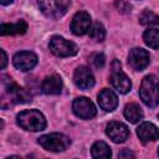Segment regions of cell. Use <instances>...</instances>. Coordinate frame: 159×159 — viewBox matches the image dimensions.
Here are the masks:
<instances>
[{
  "mask_svg": "<svg viewBox=\"0 0 159 159\" xmlns=\"http://www.w3.org/2000/svg\"><path fill=\"white\" fill-rule=\"evenodd\" d=\"M16 123L25 130L40 132L46 128V119L37 109H25L16 116Z\"/></svg>",
  "mask_w": 159,
  "mask_h": 159,
  "instance_id": "obj_1",
  "label": "cell"
},
{
  "mask_svg": "<svg viewBox=\"0 0 159 159\" xmlns=\"http://www.w3.org/2000/svg\"><path fill=\"white\" fill-rule=\"evenodd\" d=\"M139 96L143 103L150 108L159 104V81L154 75H148L143 78L139 88Z\"/></svg>",
  "mask_w": 159,
  "mask_h": 159,
  "instance_id": "obj_2",
  "label": "cell"
},
{
  "mask_svg": "<svg viewBox=\"0 0 159 159\" xmlns=\"http://www.w3.org/2000/svg\"><path fill=\"white\" fill-rule=\"evenodd\" d=\"M37 142L43 149L53 153L65 152L71 145V139L62 133H50L41 135Z\"/></svg>",
  "mask_w": 159,
  "mask_h": 159,
  "instance_id": "obj_3",
  "label": "cell"
},
{
  "mask_svg": "<svg viewBox=\"0 0 159 159\" xmlns=\"http://www.w3.org/2000/svg\"><path fill=\"white\" fill-rule=\"evenodd\" d=\"M42 14L50 19L63 16L70 6L71 0H37Z\"/></svg>",
  "mask_w": 159,
  "mask_h": 159,
  "instance_id": "obj_4",
  "label": "cell"
},
{
  "mask_svg": "<svg viewBox=\"0 0 159 159\" xmlns=\"http://www.w3.org/2000/svg\"><path fill=\"white\" fill-rule=\"evenodd\" d=\"M48 47L51 52L58 57H71V56H75L78 51V47L76 43L57 35L50 39Z\"/></svg>",
  "mask_w": 159,
  "mask_h": 159,
  "instance_id": "obj_5",
  "label": "cell"
},
{
  "mask_svg": "<svg viewBox=\"0 0 159 159\" xmlns=\"http://www.w3.org/2000/svg\"><path fill=\"white\" fill-rule=\"evenodd\" d=\"M2 84H4L5 96H7V98L11 103H29V102H31V94L25 88L20 87L15 82H12L11 78L9 82H5L2 80Z\"/></svg>",
  "mask_w": 159,
  "mask_h": 159,
  "instance_id": "obj_6",
  "label": "cell"
},
{
  "mask_svg": "<svg viewBox=\"0 0 159 159\" xmlns=\"http://www.w3.org/2000/svg\"><path fill=\"white\" fill-rule=\"evenodd\" d=\"M73 113L81 119H91L97 114V109L91 99L87 97H78L72 103Z\"/></svg>",
  "mask_w": 159,
  "mask_h": 159,
  "instance_id": "obj_7",
  "label": "cell"
},
{
  "mask_svg": "<svg viewBox=\"0 0 159 159\" xmlns=\"http://www.w3.org/2000/svg\"><path fill=\"white\" fill-rule=\"evenodd\" d=\"M91 26H92V20L87 11H78L73 15L71 21V30L75 35L82 36L89 32Z\"/></svg>",
  "mask_w": 159,
  "mask_h": 159,
  "instance_id": "obj_8",
  "label": "cell"
},
{
  "mask_svg": "<svg viewBox=\"0 0 159 159\" xmlns=\"http://www.w3.org/2000/svg\"><path fill=\"white\" fill-rule=\"evenodd\" d=\"M12 63L17 70L26 72L37 65V56L31 51H20L14 55Z\"/></svg>",
  "mask_w": 159,
  "mask_h": 159,
  "instance_id": "obj_9",
  "label": "cell"
},
{
  "mask_svg": "<svg viewBox=\"0 0 159 159\" xmlns=\"http://www.w3.org/2000/svg\"><path fill=\"white\" fill-rule=\"evenodd\" d=\"M128 62L129 65L137 70V71H143L150 62V56L149 52L145 51L144 48L140 47H134L129 51L128 55Z\"/></svg>",
  "mask_w": 159,
  "mask_h": 159,
  "instance_id": "obj_10",
  "label": "cell"
},
{
  "mask_svg": "<svg viewBox=\"0 0 159 159\" xmlns=\"http://www.w3.org/2000/svg\"><path fill=\"white\" fill-rule=\"evenodd\" d=\"M106 133L114 143H123L129 135V129L124 123L118 120H112L107 124Z\"/></svg>",
  "mask_w": 159,
  "mask_h": 159,
  "instance_id": "obj_11",
  "label": "cell"
},
{
  "mask_svg": "<svg viewBox=\"0 0 159 159\" xmlns=\"http://www.w3.org/2000/svg\"><path fill=\"white\" fill-rule=\"evenodd\" d=\"M73 81L81 89H88L94 86V76L92 71L86 66H80L76 68L73 75Z\"/></svg>",
  "mask_w": 159,
  "mask_h": 159,
  "instance_id": "obj_12",
  "label": "cell"
},
{
  "mask_svg": "<svg viewBox=\"0 0 159 159\" xmlns=\"http://www.w3.org/2000/svg\"><path fill=\"white\" fill-rule=\"evenodd\" d=\"M97 101H98L99 107L103 111H106V112H112L118 106V97H117V94L112 89H108V88H104V89H102L98 93Z\"/></svg>",
  "mask_w": 159,
  "mask_h": 159,
  "instance_id": "obj_13",
  "label": "cell"
},
{
  "mask_svg": "<svg viewBox=\"0 0 159 159\" xmlns=\"http://www.w3.org/2000/svg\"><path fill=\"white\" fill-rule=\"evenodd\" d=\"M137 135L139 137L142 143L154 142L159 138V129L150 122H144L137 128Z\"/></svg>",
  "mask_w": 159,
  "mask_h": 159,
  "instance_id": "obj_14",
  "label": "cell"
},
{
  "mask_svg": "<svg viewBox=\"0 0 159 159\" xmlns=\"http://www.w3.org/2000/svg\"><path fill=\"white\" fill-rule=\"evenodd\" d=\"M109 81H111V84L113 86V88L117 92L122 93V94L128 93L130 91V88H132V82H130L129 77L125 73L120 72V71L113 72L111 78H109Z\"/></svg>",
  "mask_w": 159,
  "mask_h": 159,
  "instance_id": "obj_15",
  "label": "cell"
},
{
  "mask_svg": "<svg viewBox=\"0 0 159 159\" xmlns=\"http://www.w3.org/2000/svg\"><path fill=\"white\" fill-rule=\"evenodd\" d=\"M41 91L45 94H60L62 91V80L58 75L45 77L41 83Z\"/></svg>",
  "mask_w": 159,
  "mask_h": 159,
  "instance_id": "obj_16",
  "label": "cell"
},
{
  "mask_svg": "<svg viewBox=\"0 0 159 159\" xmlns=\"http://www.w3.org/2000/svg\"><path fill=\"white\" fill-rule=\"evenodd\" d=\"M27 30V24L24 20H20L15 24H1L0 34L2 36L6 35H22Z\"/></svg>",
  "mask_w": 159,
  "mask_h": 159,
  "instance_id": "obj_17",
  "label": "cell"
},
{
  "mask_svg": "<svg viewBox=\"0 0 159 159\" xmlns=\"http://www.w3.org/2000/svg\"><path fill=\"white\" fill-rule=\"evenodd\" d=\"M125 119L130 123H137L143 118V111L139 107V104L137 103H128L124 107V112H123Z\"/></svg>",
  "mask_w": 159,
  "mask_h": 159,
  "instance_id": "obj_18",
  "label": "cell"
},
{
  "mask_svg": "<svg viewBox=\"0 0 159 159\" xmlns=\"http://www.w3.org/2000/svg\"><path fill=\"white\" fill-rule=\"evenodd\" d=\"M91 154L93 158H111L112 152L107 143L99 140L96 142L91 148Z\"/></svg>",
  "mask_w": 159,
  "mask_h": 159,
  "instance_id": "obj_19",
  "label": "cell"
},
{
  "mask_svg": "<svg viewBox=\"0 0 159 159\" xmlns=\"http://www.w3.org/2000/svg\"><path fill=\"white\" fill-rule=\"evenodd\" d=\"M143 40L150 48H159V29H148L143 34Z\"/></svg>",
  "mask_w": 159,
  "mask_h": 159,
  "instance_id": "obj_20",
  "label": "cell"
},
{
  "mask_svg": "<svg viewBox=\"0 0 159 159\" xmlns=\"http://www.w3.org/2000/svg\"><path fill=\"white\" fill-rule=\"evenodd\" d=\"M139 22L144 26H159V16L149 10H144L139 15Z\"/></svg>",
  "mask_w": 159,
  "mask_h": 159,
  "instance_id": "obj_21",
  "label": "cell"
},
{
  "mask_svg": "<svg viewBox=\"0 0 159 159\" xmlns=\"http://www.w3.org/2000/svg\"><path fill=\"white\" fill-rule=\"evenodd\" d=\"M89 37L97 42H102L106 39V30L101 22H94L89 29Z\"/></svg>",
  "mask_w": 159,
  "mask_h": 159,
  "instance_id": "obj_22",
  "label": "cell"
},
{
  "mask_svg": "<svg viewBox=\"0 0 159 159\" xmlns=\"http://www.w3.org/2000/svg\"><path fill=\"white\" fill-rule=\"evenodd\" d=\"M89 62H91V65H92L93 68L101 70V68H103V66L106 63V57L101 52H94V53H92L89 56Z\"/></svg>",
  "mask_w": 159,
  "mask_h": 159,
  "instance_id": "obj_23",
  "label": "cell"
},
{
  "mask_svg": "<svg viewBox=\"0 0 159 159\" xmlns=\"http://www.w3.org/2000/svg\"><path fill=\"white\" fill-rule=\"evenodd\" d=\"M116 7L120 11V12H129L130 11V9H132V6L128 4V2H125L124 0H116Z\"/></svg>",
  "mask_w": 159,
  "mask_h": 159,
  "instance_id": "obj_24",
  "label": "cell"
},
{
  "mask_svg": "<svg viewBox=\"0 0 159 159\" xmlns=\"http://www.w3.org/2000/svg\"><path fill=\"white\" fill-rule=\"evenodd\" d=\"M0 53H1V70H4L6 67V63H7V56H6V52L4 50H0Z\"/></svg>",
  "mask_w": 159,
  "mask_h": 159,
  "instance_id": "obj_25",
  "label": "cell"
},
{
  "mask_svg": "<svg viewBox=\"0 0 159 159\" xmlns=\"http://www.w3.org/2000/svg\"><path fill=\"white\" fill-rule=\"evenodd\" d=\"M118 157H119V158H124V157H132V158H134V154H133L132 152L127 150V149H123V150L118 154Z\"/></svg>",
  "mask_w": 159,
  "mask_h": 159,
  "instance_id": "obj_26",
  "label": "cell"
},
{
  "mask_svg": "<svg viewBox=\"0 0 159 159\" xmlns=\"http://www.w3.org/2000/svg\"><path fill=\"white\" fill-rule=\"evenodd\" d=\"M12 1H14V0H0L1 5H4V6H6V5H10Z\"/></svg>",
  "mask_w": 159,
  "mask_h": 159,
  "instance_id": "obj_27",
  "label": "cell"
},
{
  "mask_svg": "<svg viewBox=\"0 0 159 159\" xmlns=\"http://www.w3.org/2000/svg\"><path fill=\"white\" fill-rule=\"evenodd\" d=\"M158 154H159V150H158Z\"/></svg>",
  "mask_w": 159,
  "mask_h": 159,
  "instance_id": "obj_28",
  "label": "cell"
}]
</instances>
